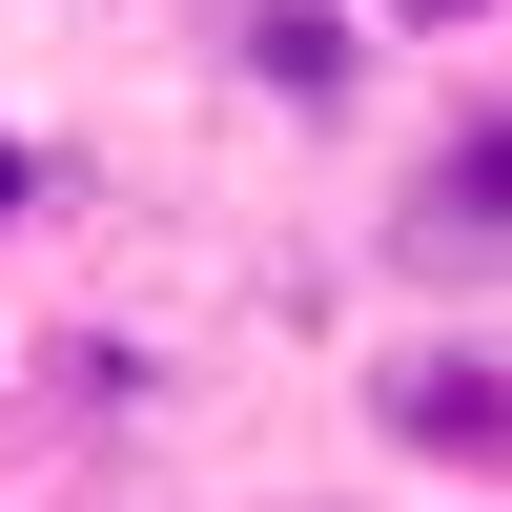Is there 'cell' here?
Wrapping results in <instances>:
<instances>
[{"mask_svg": "<svg viewBox=\"0 0 512 512\" xmlns=\"http://www.w3.org/2000/svg\"><path fill=\"white\" fill-rule=\"evenodd\" d=\"M369 21H390V41H492L512 0H369Z\"/></svg>", "mask_w": 512, "mask_h": 512, "instance_id": "5b68a950", "label": "cell"}, {"mask_svg": "<svg viewBox=\"0 0 512 512\" xmlns=\"http://www.w3.org/2000/svg\"><path fill=\"white\" fill-rule=\"evenodd\" d=\"M390 246H410L431 287L512 267V103H451L431 144H410V185H390Z\"/></svg>", "mask_w": 512, "mask_h": 512, "instance_id": "3957f363", "label": "cell"}, {"mask_svg": "<svg viewBox=\"0 0 512 512\" xmlns=\"http://www.w3.org/2000/svg\"><path fill=\"white\" fill-rule=\"evenodd\" d=\"M205 62H226L267 123H328V144H349V123H369V62H390V21H369V0H205Z\"/></svg>", "mask_w": 512, "mask_h": 512, "instance_id": "7a4b0ae2", "label": "cell"}, {"mask_svg": "<svg viewBox=\"0 0 512 512\" xmlns=\"http://www.w3.org/2000/svg\"><path fill=\"white\" fill-rule=\"evenodd\" d=\"M349 410H369V451H410V472H512V328H390Z\"/></svg>", "mask_w": 512, "mask_h": 512, "instance_id": "6da1fadb", "label": "cell"}, {"mask_svg": "<svg viewBox=\"0 0 512 512\" xmlns=\"http://www.w3.org/2000/svg\"><path fill=\"white\" fill-rule=\"evenodd\" d=\"M41 205H62V144H21V123H0V246H21Z\"/></svg>", "mask_w": 512, "mask_h": 512, "instance_id": "277c9868", "label": "cell"}]
</instances>
